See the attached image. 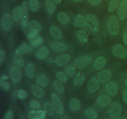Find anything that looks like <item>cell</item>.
Segmentation results:
<instances>
[{
    "instance_id": "cell-38",
    "label": "cell",
    "mask_w": 127,
    "mask_h": 119,
    "mask_svg": "<svg viewBox=\"0 0 127 119\" xmlns=\"http://www.w3.org/2000/svg\"><path fill=\"white\" fill-rule=\"evenodd\" d=\"M29 7L32 12H37L39 9V2L38 0H29Z\"/></svg>"
},
{
    "instance_id": "cell-32",
    "label": "cell",
    "mask_w": 127,
    "mask_h": 119,
    "mask_svg": "<svg viewBox=\"0 0 127 119\" xmlns=\"http://www.w3.org/2000/svg\"><path fill=\"white\" fill-rule=\"evenodd\" d=\"M57 19L58 22L63 25H66L69 22V17L67 13L64 12H60L57 14Z\"/></svg>"
},
{
    "instance_id": "cell-5",
    "label": "cell",
    "mask_w": 127,
    "mask_h": 119,
    "mask_svg": "<svg viewBox=\"0 0 127 119\" xmlns=\"http://www.w3.org/2000/svg\"><path fill=\"white\" fill-rule=\"evenodd\" d=\"M122 112V106L117 102H112L108 109V114L112 117H119Z\"/></svg>"
},
{
    "instance_id": "cell-36",
    "label": "cell",
    "mask_w": 127,
    "mask_h": 119,
    "mask_svg": "<svg viewBox=\"0 0 127 119\" xmlns=\"http://www.w3.org/2000/svg\"><path fill=\"white\" fill-rule=\"evenodd\" d=\"M86 117L89 119H96L98 117V113L93 108H88L84 112Z\"/></svg>"
},
{
    "instance_id": "cell-19",
    "label": "cell",
    "mask_w": 127,
    "mask_h": 119,
    "mask_svg": "<svg viewBox=\"0 0 127 119\" xmlns=\"http://www.w3.org/2000/svg\"><path fill=\"white\" fill-rule=\"evenodd\" d=\"M73 26L76 27H84L87 26L86 17L81 14H78L73 21Z\"/></svg>"
},
{
    "instance_id": "cell-35",
    "label": "cell",
    "mask_w": 127,
    "mask_h": 119,
    "mask_svg": "<svg viewBox=\"0 0 127 119\" xmlns=\"http://www.w3.org/2000/svg\"><path fill=\"white\" fill-rule=\"evenodd\" d=\"M53 88L58 93V94H63L65 92V88L62 82L59 81L58 80H55L53 83Z\"/></svg>"
},
{
    "instance_id": "cell-16",
    "label": "cell",
    "mask_w": 127,
    "mask_h": 119,
    "mask_svg": "<svg viewBox=\"0 0 127 119\" xmlns=\"http://www.w3.org/2000/svg\"><path fill=\"white\" fill-rule=\"evenodd\" d=\"M100 88V82L97 79L91 78L87 84V89L91 93H94Z\"/></svg>"
},
{
    "instance_id": "cell-8",
    "label": "cell",
    "mask_w": 127,
    "mask_h": 119,
    "mask_svg": "<svg viewBox=\"0 0 127 119\" xmlns=\"http://www.w3.org/2000/svg\"><path fill=\"white\" fill-rule=\"evenodd\" d=\"M9 76L14 83H18L22 78V72L19 67L13 65L9 69Z\"/></svg>"
},
{
    "instance_id": "cell-31",
    "label": "cell",
    "mask_w": 127,
    "mask_h": 119,
    "mask_svg": "<svg viewBox=\"0 0 127 119\" xmlns=\"http://www.w3.org/2000/svg\"><path fill=\"white\" fill-rule=\"evenodd\" d=\"M86 80V76L83 73H78L74 76L73 83L75 86L83 85Z\"/></svg>"
},
{
    "instance_id": "cell-18",
    "label": "cell",
    "mask_w": 127,
    "mask_h": 119,
    "mask_svg": "<svg viewBox=\"0 0 127 119\" xmlns=\"http://www.w3.org/2000/svg\"><path fill=\"white\" fill-rule=\"evenodd\" d=\"M33 48L32 45L28 44V43H22L21 45L19 46L15 50V54L19 55H24L29 53L32 52Z\"/></svg>"
},
{
    "instance_id": "cell-12",
    "label": "cell",
    "mask_w": 127,
    "mask_h": 119,
    "mask_svg": "<svg viewBox=\"0 0 127 119\" xmlns=\"http://www.w3.org/2000/svg\"><path fill=\"white\" fill-rule=\"evenodd\" d=\"M109 95H99L97 99V104L100 107L106 108L109 107L112 103V99Z\"/></svg>"
},
{
    "instance_id": "cell-49",
    "label": "cell",
    "mask_w": 127,
    "mask_h": 119,
    "mask_svg": "<svg viewBox=\"0 0 127 119\" xmlns=\"http://www.w3.org/2000/svg\"><path fill=\"white\" fill-rule=\"evenodd\" d=\"M122 99L125 104H127V89L125 90L122 94Z\"/></svg>"
},
{
    "instance_id": "cell-25",
    "label": "cell",
    "mask_w": 127,
    "mask_h": 119,
    "mask_svg": "<svg viewBox=\"0 0 127 119\" xmlns=\"http://www.w3.org/2000/svg\"><path fill=\"white\" fill-rule=\"evenodd\" d=\"M106 59L104 57H99L95 60L93 64V67L95 70H100L106 65Z\"/></svg>"
},
{
    "instance_id": "cell-58",
    "label": "cell",
    "mask_w": 127,
    "mask_h": 119,
    "mask_svg": "<svg viewBox=\"0 0 127 119\" xmlns=\"http://www.w3.org/2000/svg\"></svg>"
},
{
    "instance_id": "cell-60",
    "label": "cell",
    "mask_w": 127,
    "mask_h": 119,
    "mask_svg": "<svg viewBox=\"0 0 127 119\" xmlns=\"http://www.w3.org/2000/svg\"></svg>"
},
{
    "instance_id": "cell-50",
    "label": "cell",
    "mask_w": 127,
    "mask_h": 119,
    "mask_svg": "<svg viewBox=\"0 0 127 119\" xmlns=\"http://www.w3.org/2000/svg\"><path fill=\"white\" fill-rule=\"evenodd\" d=\"M123 41H124V44L127 45V30L124 33V37H123Z\"/></svg>"
},
{
    "instance_id": "cell-54",
    "label": "cell",
    "mask_w": 127,
    "mask_h": 119,
    "mask_svg": "<svg viewBox=\"0 0 127 119\" xmlns=\"http://www.w3.org/2000/svg\"><path fill=\"white\" fill-rule=\"evenodd\" d=\"M73 1H74V2H77V3H78V2H82V1H83V0H73Z\"/></svg>"
},
{
    "instance_id": "cell-42",
    "label": "cell",
    "mask_w": 127,
    "mask_h": 119,
    "mask_svg": "<svg viewBox=\"0 0 127 119\" xmlns=\"http://www.w3.org/2000/svg\"><path fill=\"white\" fill-rule=\"evenodd\" d=\"M30 43H31V45L32 47H38L43 43V38L42 37H41V36H40L39 37L36 38L34 40L31 42Z\"/></svg>"
},
{
    "instance_id": "cell-52",
    "label": "cell",
    "mask_w": 127,
    "mask_h": 119,
    "mask_svg": "<svg viewBox=\"0 0 127 119\" xmlns=\"http://www.w3.org/2000/svg\"><path fill=\"white\" fill-rule=\"evenodd\" d=\"M47 63L48 64H52V63H55V60L53 59V58H48V59H47Z\"/></svg>"
},
{
    "instance_id": "cell-24",
    "label": "cell",
    "mask_w": 127,
    "mask_h": 119,
    "mask_svg": "<svg viewBox=\"0 0 127 119\" xmlns=\"http://www.w3.org/2000/svg\"><path fill=\"white\" fill-rule=\"evenodd\" d=\"M25 72L29 79H33L35 74V66L32 63H28L25 68Z\"/></svg>"
},
{
    "instance_id": "cell-40",
    "label": "cell",
    "mask_w": 127,
    "mask_h": 119,
    "mask_svg": "<svg viewBox=\"0 0 127 119\" xmlns=\"http://www.w3.org/2000/svg\"><path fill=\"white\" fill-rule=\"evenodd\" d=\"M55 77L57 80L62 83H66L68 81V76L65 74L64 72L59 71L56 73Z\"/></svg>"
},
{
    "instance_id": "cell-43",
    "label": "cell",
    "mask_w": 127,
    "mask_h": 119,
    "mask_svg": "<svg viewBox=\"0 0 127 119\" xmlns=\"http://www.w3.org/2000/svg\"><path fill=\"white\" fill-rule=\"evenodd\" d=\"M30 107L33 109H40V104L39 102L35 99H32L29 102Z\"/></svg>"
},
{
    "instance_id": "cell-44",
    "label": "cell",
    "mask_w": 127,
    "mask_h": 119,
    "mask_svg": "<svg viewBox=\"0 0 127 119\" xmlns=\"http://www.w3.org/2000/svg\"><path fill=\"white\" fill-rule=\"evenodd\" d=\"M17 95L19 99H20V100H24V99H26L27 97L28 94H27V92L25 91L23 89H19L17 91Z\"/></svg>"
},
{
    "instance_id": "cell-37",
    "label": "cell",
    "mask_w": 127,
    "mask_h": 119,
    "mask_svg": "<svg viewBox=\"0 0 127 119\" xmlns=\"http://www.w3.org/2000/svg\"><path fill=\"white\" fill-rule=\"evenodd\" d=\"M76 68L74 65L69 64V65L66 66L64 68V73L68 76V77H69V78L74 76L76 75Z\"/></svg>"
},
{
    "instance_id": "cell-27",
    "label": "cell",
    "mask_w": 127,
    "mask_h": 119,
    "mask_svg": "<svg viewBox=\"0 0 127 119\" xmlns=\"http://www.w3.org/2000/svg\"><path fill=\"white\" fill-rule=\"evenodd\" d=\"M36 83L40 86L46 87L48 84V77L43 73L39 74L36 78Z\"/></svg>"
},
{
    "instance_id": "cell-23",
    "label": "cell",
    "mask_w": 127,
    "mask_h": 119,
    "mask_svg": "<svg viewBox=\"0 0 127 119\" xmlns=\"http://www.w3.org/2000/svg\"><path fill=\"white\" fill-rule=\"evenodd\" d=\"M24 11L22 6H17L13 9L12 11V17L14 21H18L21 19H22L23 16Z\"/></svg>"
},
{
    "instance_id": "cell-29",
    "label": "cell",
    "mask_w": 127,
    "mask_h": 119,
    "mask_svg": "<svg viewBox=\"0 0 127 119\" xmlns=\"http://www.w3.org/2000/svg\"><path fill=\"white\" fill-rule=\"evenodd\" d=\"M27 27L30 30H35L38 32H40L42 30V26L38 21L35 20H31L29 21Z\"/></svg>"
},
{
    "instance_id": "cell-15",
    "label": "cell",
    "mask_w": 127,
    "mask_h": 119,
    "mask_svg": "<svg viewBox=\"0 0 127 119\" xmlns=\"http://www.w3.org/2000/svg\"><path fill=\"white\" fill-rule=\"evenodd\" d=\"M46 116V112L42 110H31L27 114L28 119H44Z\"/></svg>"
},
{
    "instance_id": "cell-17",
    "label": "cell",
    "mask_w": 127,
    "mask_h": 119,
    "mask_svg": "<svg viewBox=\"0 0 127 119\" xmlns=\"http://www.w3.org/2000/svg\"><path fill=\"white\" fill-rule=\"evenodd\" d=\"M51 48L54 52L57 53H62L66 51L68 47L65 43L63 42L60 41H54L51 43Z\"/></svg>"
},
{
    "instance_id": "cell-3",
    "label": "cell",
    "mask_w": 127,
    "mask_h": 119,
    "mask_svg": "<svg viewBox=\"0 0 127 119\" xmlns=\"http://www.w3.org/2000/svg\"><path fill=\"white\" fill-rule=\"evenodd\" d=\"M1 27L6 32H9L13 26V19L9 13H6L1 18Z\"/></svg>"
},
{
    "instance_id": "cell-34",
    "label": "cell",
    "mask_w": 127,
    "mask_h": 119,
    "mask_svg": "<svg viewBox=\"0 0 127 119\" xmlns=\"http://www.w3.org/2000/svg\"><path fill=\"white\" fill-rule=\"evenodd\" d=\"M46 12L49 15L53 14L56 10V5L54 2H52L50 0H47L45 3Z\"/></svg>"
},
{
    "instance_id": "cell-45",
    "label": "cell",
    "mask_w": 127,
    "mask_h": 119,
    "mask_svg": "<svg viewBox=\"0 0 127 119\" xmlns=\"http://www.w3.org/2000/svg\"><path fill=\"white\" fill-rule=\"evenodd\" d=\"M0 87H1V89L2 91L6 92L10 89V84L9 82L7 81H2L0 82Z\"/></svg>"
},
{
    "instance_id": "cell-33",
    "label": "cell",
    "mask_w": 127,
    "mask_h": 119,
    "mask_svg": "<svg viewBox=\"0 0 127 119\" xmlns=\"http://www.w3.org/2000/svg\"><path fill=\"white\" fill-rule=\"evenodd\" d=\"M12 62L14 65L19 67L20 68H22L24 65V60L22 55L15 54L12 58Z\"/></svg>"
},
{
    "instance_id": "cell-55",
    "label": "cell",
    "mask_w": 127,
    "mask_h": 119,
    "mask_svg": "<svg viewBox=\"0 0 127 119\" xmlns=\"http://www.w3.org/2000/svg\"><path fill=\"white\" fill-rule=\"evenodd\" d=\"M111 119H124L121 117H112Z\"/></svg>"
},
{
    "instance_id": "cell-47",
    "label": "cell",
    "mask_w": 127,
    "mask_h": 119,
    "mask_svg": "<svg viewBox=\"0 0 127 119\" xmlns=\"http://www.w3.org/2000/svg\"><path fill=\"white\" fill-rule=\"evenodd\" d=\"M4 119H14L13 112L11 110H8L5 114Z\"/></svg>"
},
{
    "instance_id": "cell-20",
    "label": "cell",
    "mask_w": 127,
    "mask_h": 119,
    "mask_svg": "<svg viewBox=\"0 0 127 119\" xmlns=\"http://www.w3.org/2000/svg\"><path fill=\"white\" fill-rule=\"evenodd\" d=\"M31 91H32V94H33L35 97L37 98H42L44 97L45 95V90L44 89L39 85H37V84H33L31 86Z\"/></svg>"
},
{
    "instance_id": "cell-51",
    "label": "cell",
    "mask_w": 127,
    "mask_h": 119,
    "mask_svg": "<svg viewBox=\"0 0 127 119\" xmlns=\"http://www.w3.org/2000/svg\"><path fill=\"white\" fill-rule=\"evenodd\" d=\"M7 79H8V76H7L2 75L1 76V78H0V82L6 81H7Z\"/></svg>"
},
{
    "instance_id": "cell-59",
    "label": "cell",
    "mask_w": 127,
    "mask_h": 119,
    "mask_svg": "<svg viewBox=\"0 0 127 119\" xmlns=\"http://www.w3.org/2000/svg\"></svg>"
},
{
    "instance_id": "cell-53",
    "label": "cell",
    "mask_w": 127,
    "mask_h": 119,
    "mask_svg": "<svg viewBox=\"0 0 127 119\" xmlns=\"http://www.w3.org/2000/svg\"><path fill=\"white\" fill-rule=\"evenodd\" d=\"M50 1L54 2L55 4H60L61 2V1H62V0H50Z\"/></svg>"
},
{
    "instance_id": "cell-41",
    "label": "cell",
    "mask_w": 127,
    "mask_h": 119,
    "mask_svg": "<svg viewBox=\"0 0 127 119\" xmlns=\"http://www.w3.org/2000/svg\"><path fill=\"white\" fill-rule=\"evenodd\" d=\"M40 32L35 30H30V32H29L28 34H27V38L29 40L30 42H32V41L34 40L36 38H37L38 37H39L40 36H41L39 33Z\"/></svg>"
},
{
    "instance_id": "cell-13",
    "label": "cell",
    "mask_w": 127,
    "mask_h": 119,
    "mask_svg": "<svg viewBox=\"0 0 127 119\" xmlns=\"http://www.w3.org/2000/svg\"><path fill=\"white\" fill-rule=\"evenodd\" d=\"M49 33L53 39L57 40L62 39L63 37L62 30L56 25H52L50 26L49 29Z\"/></svg>"
},
{
    "instance_id": "cell-6",
    "label": "cell",
    "mask_w": 127,
    "mask_h": 119,
    "mask_svg": "<svg viewBox=\"0 0 127 119\" xmlns=\"http://www.w3.org/2000/svg\"><path fill=\"white\" fill-rule=\"evenodd\" d=\"M105 91L107 95L110 97L116 96L119 92V86L117 83L114 81H110L106 84Z\"/></svg>"
},
{
    "instance_id": "cell-57",
    "label": "cell",
    "mask_w": 127,
    "mask_h": 119,
    "mask_svg": "<svg viewBox=\"0 0 127 119\" xmlns=\"http://www.w3.org/2000/svg\"><path fill=\"white\" fill-rule=\"evenodd\" d=\"M60 119H68V118H66V117H62V118H61Z\"/></svg>"
},
{
    "instance_id": "cell-26",
    "label": "cell",
    "mask_w": 127,
    "mask_h": 119,
    "mask_svg": "<svg viewBox=\"0 0 127 119\" xmlns=\"http://www.w3.org/2000/svg\"><path fill=\"white\" fill-rule=\"evenodd\" d=\"M49 53V50L47 46H42L40 47L39 49H38L36 52V57L40 60L45 59L48 55Z\"/></svg>"
},
{
    "instance_id": "cell-56",
    "label": "cell",
    "mask_w": 127,
    "mask_h": 119,
    "mask_svg": "<svg viewBox=\"0 0 127 119\" xmlns=\"http://www.w3.org/2000/svg\"><path fill=\"white\" fill-rule=\"evenodd\" d=\"M124 83H125V85L127 87V79H126L125 80V82H124Z\"/></svg>"
},
{
    "instance_id": "cell-14",
    "label": "cell",
    "mask_w": 127,
    "mask_h": 119,
    "mask_svg": "<svg viewBox=\"0 0 127 119\" xmlns=\"http://www.w3.org/2000/svg\"><path fill=\"white\" fill-rule=\"evenodd\" d=\"M71 60V57L67 53H64L59 55L55 60V64L57 66H63L66 65Z\"/></svg>"
},
{
    "instance_id": "cell-9",
    "label": "cell",
    "mask_w": 127,
    "mask_h": 119,
    "mask_svg": "<svg viewBox=\"0 0 127 119\" xmlns=\"http://www.w3.org/2000/svg\"><path fill=\"white\" fill-rule=\"evenodd\" d=\"M112 54L119 58H126L127 57V50L121 44H116L112 47Z\"/></svg>"
},
{
    "instance_id": "cell-30",
    "label": "cell",
    "mask_w": 127,
    "mask_h": 119,
    "mask_svg": "<svg viewBox=\"0 0 127 119\" xmlns=\"http://www.w3.org/2000/svg\"><path fill=\"white\" fill-rule=\"evenodd\" d=\"M76 35L79 42L81 43H85L88 41V35L84 30L81 29L77 31Z\"/></svg>"
},
{
    "instance_id": "cell-46",
    "label": "cell",
    "mask_w": 127,
    "mask_h": 119,
    "mask_svg": "<svg viewBox=\"0 0 127 119\" xmlns=\"http://www.w3.org/2000/svg\"><path fill=\"white\" fill-rule=\"evenodd\" d=\"M6 53L3 49L0 50V64H2L6 60Z\"/></svg>"
},
{
    "instance_id": "cell-7",
    "label": "cell",
    "mask_w": 127,
    "mask_h": 119,
    "mask_svg": "<svg viewBox=\"0 0 127 119\" xmlns=\"http://www.w3.org/2000/svg\"><path fill=\"white\" fill-rule=\"evenodd\" d=\"M51 99L55 109L56 112L59 115H62L64 113V107L62 100L55 93H53L51 95Z\"/></svg>"
},
{
    "instance_id": "cell-39",
    "label": "cell",
    "mask_w": 127,
    "mask_h": 119,
    "mask_svg": "<svg viewBox=\"0 0 127 119\" xmlns=\"http://www.w3.org/2000/svg\"><path fill=\"white\" fill-rule=\"evenodd\" d=\"M119 1L120 0H110L109 3L108 10L110 12H113L115 11L119 6Z\"/></svg>"
},
{
    "instance_id": "cell-4",
    "label": "cell",
    "mask_w": 127,
    "mask_h": 119,
    "mask_svg": "<svg viewBox=\"0 0 127 119\" xmlns=\"http://www.w3.org/2000/svg\"><path fill=\"white\" fill-rule=\"evenodd\" d=\"M92 58L89 56H81L74 61L73 65L78 69H82L91 63Z\"/></svg>"
},
{
    "instance_id": "cell-1",
    "label": "cell",
    "mask_w": 127,
    "mask_h": 119,
    "mask_svg": "<svg viewBox=\"0 0 127 119\" xmlns=\"http://www.w3.org/2000/svg\"><path fill=\"white\" fill-rule=\"evenodd\" d=\"M108 32L113 36L117 35L120 32V23L119 18L116 16H111L107 22Z\"/></svg>"
},
{
    "instance_id": "cell-2",
    "label": "cell",
    "mask_w": 127,
    "mask_h": 119,
    "mask_svg": "<svg viewBox=\"0 0 127 119\" xmlns=\"http://www.w3.org/2000/svg\"><path fill=\"white\" fill-rule=\"evenodd\" d=\"M87 26L93 33H97L99 30V21L95 15L93 14H89L87 15Z\"/></svg>"
},
{
    "instance_id": "cell-21",
    "label": "cell",
    "mask_w": 127,
    "mask_h": 119,
    "mask_svg": "<svg viewBox=\"0 0 127 119\" xmlns=\"http://www.w3.org/2000/svg\"><path fill=\"white\" fill-rule=\"evenodd\" d=\"M22 7L23 8L24 14L22 19H21V25L23 27H27L28 26L29 21H28V14H29V10L27 7V4L26 2H23L22 4Z\"/></svg>"
},
{
    "instance_id": "cell-28",
    "label": "cell",
    "mask_w": 127,
    "mask_h": 119,
    "mask_svg": "<svg viewBox=\"0 0 127 119\" xmlns=\"http://www.w3.org/2000/svg\"><path fill=\"white\" fill-rule=\"evenodd\" d=\"M43 110H45L46 114H48V115H50V116L54 115L56 112L54 105H53V103L50 101H47L44 103V104H43Z\"/></svg>"
},
{
    "instance_id": "cell-48",
    "label": "cell",
    "mask_w": 127,
    "mask_h": 119,
    "mask_svg": "<svg viewBox=\"0 0 127 119\" xmlns=\"http://www.w3.org/2000/svg\"><path fill=\"white\" fill-rule=\"evenodd\" d=\"M88 2L90 4L94 6H97L101 3L102 0H88Z\"/></svg>"
},
{
    "instance_id": "cell-22",
    "label": "cell",
    "mask_w": 127,
    "mask_h": 119,
    "mask_svg": "<svg viewBox=\"0 0 127 119\" xmlns=\"http://www.w3.org/2000/svg\"><path fill=\"white\" fill-rule=\"evenodd\" d=\"M69 107L72 111L77 112L81 108V102L78 98L73 97L69 101Z\"/></svg>"
},
{
    "instance_id": "cell-11",
    "label": "cell",
    "mask_w": 127,
    "mask_h": 119,
    "mask_svg": "<svg viewBox=\"0 0 127 119\" xmlns=\"http://www.w3.org/2000/svg\"><path fill=\"white\" fill-rule=\"evenodd\" d=\"M112 76V74L110 70L106 69H103L97 74V79L100 82V83L104 84L109 81Z\"/></svg>"
},
{
    "instance_id": "cell-10",
    "label": "cell",
    "mask_w": 127,
    "mask_h": 119,
    "mask_svg": "<svg viewBox=\"0 0 127 119\" xmlns=\"http://www.w3.org/2000/svg\"><path fill=\"white\" fill-rule=\"evenodd\" d=\"M118 17L121 21H124L127 17V0H122L119 4L117 10Z\"/></svg>"
}]
</instances>
